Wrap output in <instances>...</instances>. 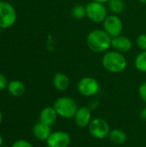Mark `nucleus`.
I'll return each mask as SVG.
<instances>
[{
  "mask_svg": "<svg viewBox=\"0 0 146 147\" xmlns=\"http://www.w3.org/2000/svg\"><path fill=\"white\" fill-rule=\"evenodd\" d=\"M71 15L75 20H82L86 17V9L85 6L82 4H76L72 7L71 10Z\"/></svg>",
  "mask_w": 146,
  "mask_h": 147,
  "instance_id": "obj_19",
  "label": "nucleus"
},
{
  "mask_svg": "<svg viewBox=\"0 0 146 147\" xmlns=\"http://www.w3.org/2000/svg\"><path fill=\"white\" fill-rule=\"evenodd\" d=\"M2 121H3V115H2V112H1V110H0V125H1V123H2Z\"/></svg>",
  "mask_w": 146,
  "mask_h": 147,
  "instance_id": "obj_27",
  "label": "nucleus"
},
{
  "mask_svg": "<svg viewBox=\"0 0 146 147\" xmlns=\"http://www.w3.org/2000/svg\"><path fill=\"white\" fill-rule=\"evenodd\" d=\"M0 29H1V28H0Z\"/></svg>",
  "mask_w": 146,
  "mask_h": 147,
  "instance_id": "obj_30",
  "label": "nucleus"
},
{
  "mask_svg": "<svg viewBox=\"0 0 146 147\" xmlns=\"http://www.w3.org/2000/svg\"><path fill=\"white\" fill-rule=\"evenodd\" d=\"M85 9L86 17L95 23H102L108 16V8L105 6V3L91 0L85 5Z\"/></svg>",
  "mask_w": 146,
  "mask_h": 147,
  "instance_id": "obj_4",
  "label": "nucleus"
},
{
  "mask_svg": "<svg viewBox=\"0 0 146 147\" xmlns=\"http://www.w3.org/2000/svg\"><path fill=\"white\" fill-rule=\"evenodd\" d=\"M77 91L80 95L89 97L96 96L100 90V84L97 79L93 77H83L77 83Z\"/></svg>",
  "mask_w": 146,
  "mask_h": 147,
  "instance_id": "obj_7",
  "label": "nucleus"
},
{
  "mask_svg": "<svg viewBox=\"0 0 146 147\" xmlns=\"http://www.w3.org/2000/svg\"><path fill=\"white\" fill-rule=\"evenodd\" d=\"M92 1H96L98 3H107L109 0H92Z\"/></svg>",
  "mask_w": 146,
  "mask_h": 147,
  "instance_id": "obj_25",
  "label": "nucleus"
},
{
  "mask_svg": "<svg viewBox=\"0 0 146 147\" xmlns=\"http://www.w3.org/2000/svg\"><path fill=\"white\" fill-rule=\"evenodd\" d=\"M11 147H34V146L25 140H18L13 143Z\"/></svg>",
  "mask_w": 146,
  "mask_h": 147,
  "instance_id": "obj_22",
  "label": "nucleus"
},
{
  "mask_svg": "<svg viewBox=\"0 0 146 147\" xmlns=\"http://www.w3.org/2000/svg\"><path fill=\"white\" fill-rule=\"evenodd\" d=\"M8 81L7 78H5V76L0 72V90H3L7 88L8 86Z\"/></svg>",
  "mask_w": 146,
  "mask_h": 147,
  "instance_id": "obj_23",
  "label": "nucleus"
},
{
  "mask_svg": "<svg viewBox=\"0 0 146 147\" xmlns=\"http://www.w3.org/2000/svg\"><path fill=\"white\" fill-rule=\"evenodd\" d=\"M32 131L34 138L39 141H46V140L52 134L51 127L40 121H38L34 125Z\"/></svg>",
  "mask_w": 146,
  "mask_h": 147,
  "instance_id": "obj_12",
  "label": "nucleus"
},
{
  "mask_svg": "<svg viewBox=\"0 0 146 147\" xmlns=\"http://www.w3.org/2000/svg\"><path fill=\"white\" fill-rule=\"evenodd\" d=\"M7 90L9 93L13 96H21L26 91L24 84L20 80H12L8 84Z\"/></svg>",
  "mask_w": 146,
  "mask_h": 147,
  "instance_id": "obj_15",
  "label": "nucleus"
},
{
  "mask_svg": "<svg viewBox=\"0 0 146 147\" xmlns=\"http://www.w3.org/2000/svg\"><path fill=\"white\" fill-rule=\"evenodd\" d=\"M52 84L59 91H65L70 87L71 79L65 73L58 72L52 78Z\"/></svg>",
  "mask_w": 146,
  "mask_h": 147,
  "instance_id": "obj_14",
  "label": "nucleus"
},
{
  "mask_svg": "<svg viewBox=\"0 0 146 147\" xmlns=\"http://www.w3.org/2000/svg\"><path fill=\"white\" fill-rule=\"evenodd\" d=\"M108 138L111 140V142L114 143V145H122L127 140L126 134L123 130L118 129V128L111 130L109 133Z\"/></svg>",
  "mask_w": 146,
  "mask_h": 147,
  "instance_id": "obj_16",
  "label": "nucleus"
},
{
  "mask_svg": "<svg viewBox=\"0 0 146 147\" xmlns=\"http://www.w3.org/2000/svg\"><path fill=\"white\" fill-rule=\"evenodd\" d=\"M88 130L92 137L97 140H103L108 137L111 131L108 122L101 117L92 119L88 126Z\"/></svg>",
  "mask_w": 146,
  "mask_h": 147,
  "instance_id": "obj_5",
  "label": "nucleus"
},
{
  "mask_svg": "<svg viewBox=\"0 0 146 147\" xmlns=\"http://www.w3.org/2000/svg\"><path fill=\"white\" fill-rule=\"evenodd\" d=\"M73 120L78 127H88L92 121V110L89 106L79 107Z\"/></svg>",
  "mask_w": 146,
  "mask_h": 147,
  "instance_id": "obj_10",
  "label": "nucleus"
},
{
  "mask_svg": "<svg viewBox=\"0 0 146 147\" xmlns=\"http://www.w3.org/2000/svg\"><path fill=\"white\" fill-rule=\"evenodd\" d=\"M139 96L140 99L146 103V82H143L139 86Z\"/></svg>",
  "mask_w": 146,
  "mask_h": 147,
  "instance_id": "obj_21",
  "label": "nucleus"
},
{
  "mask_svg": "<svg viewBox=\"0 0 146 147\" xmlns=\"http://www.w3.org/2000/svg\"><path fill=\"white\" fill-rule=\"evenodd\" d=\"M108 9L115 15H119L125 10L126 4L123 0H109L108 3Z\"/></svg>",
  "mask_w": 146,
  "mask_h": 147,
  "instance_id": "obj_17",
  "label": "nucleus"
},
{
  "mask_svg": "<svg viewBox=\"0 0 146 147\" xmlns=\"http://www.w3.org/2000/svg\"><path fill=\"white\" fill-rule=\"evenodd\" d=\"M102 65L111 73H121L127 67V59L123 53L113 49L103 53Z\"/></svg>",
  "mask_w": 146,
  "mask_h": 147,
  "instance_id": "obj_2",
  "label": "nucleus"
},
{
  "mask_svg": "<svg viewBox=\"0 0 146 147\" xmlns=\"http://www.w3.org/2000/svg\"><path fill=\"white\" fill-rule=\"evenodd\" d=\"M88 48L96 53H104L111 48L112 37L104 29H94L90 31L86 38Z\"/></svg>",
  "mask_w": 146,
  "mask_h": 147,
  "instance_id": "obj_1",
  "label": "nucleus"
},
{
  "mask_svg": "<svg viewBox=\"0 0 146 147\" xmlns=\"http://www.w3.org/2000/svg\"><path fill=\"white\" fill-rule=\"evenodd\" d=\"M136 44L141 51H146V34H140L137 37Z\"/></svg>",
  "mask_w": 146,
  "mask_h": 147,
  "instance_id": "obj_20",
  "label": "nucleus"
},
{
  "mask_svg": "<svg viewBox=\"0 0 146 147\" xmlns=\"http://www.w3.org/2000/svg\"><path fill=\"white\" fill-rule=\"evenodd\" d=\"M16 21V12L11 3L0 1V28H9Z\"/></svg>",
  "mask_w": 146,
  "mask_h": 147,
  "instance_id": "obj_6",
  "label": "nucleus"
},
{
  "mask_svg": "<svg viewBox=\"0 0 146 147\" xmlns=\"http://www.w3.org/2000/svg\"><path fill=\"white\" fill-rule=\"evenodd\" d=\"M140 3H144V4H146V0H139Z\"/></svg>",
  "mask_w": 146,
  "mask_h": 147,
  "instance_id": "obj_28",
  "label": "nucleus"
},
{
  "mask_svg": "<svg viewBox=\"0 0 146 147\" xmlns=\"http://www.w3.org/2000/svg\"><path fill=\"white\" fill-rule=\"evenodd\" d=\"M52 107L59 117L66 120L73 119L79 108L77 102L70 96L59 97L54 102Z\"/></svg>",
  "mask_w": 146,
  "mask_h": 147,
  "instance_id": "obj_3",
  "label": "nucleus"
},
{
  "mask_svg": "<svg viewBox=\"0 0 146 147\" xmlns=\"http://www.w3.org/2000/svg\"><path fill=\"white\" fill-rule=\"evenodd\" d=\"M71 142L70 134L65 131L52 132L46 144L47 147H69Z\"/></svg>",
  "mask_w": 146,
  "mask_h": 147,
  "instance_id": "obj_9",
  "label": "nucleus"
},
{
  "mask_svg": "<svg viewBox=\"0 0 146 147\" xmlns=\"http://www.w3.org/2000/svg\"><path fill=\"white\" fill-rule=\"evenodd\" d=\"M111 47L117 52H120L121 53H126L132 50L133 42L128 37L120 34L112 38Z\"/></svg>",
  "mask_w": 146,
  "mask_h": 147,
  "instance_id": "obj_11",
  "label": "nucleus"
},
{
  "mask_svg": "<svg viewBox=\"0 0 146 147\" xmlns=\"http://www.w3.org/2000/svg\"><path fill=\"white\" fill-rule=\"evenodd\" d=\"M139 115H140V118L142 119V121H146V107L142 109V110L140 111Z\"/></svg>",
  "mask_w": 146,
  "mask_h": 147,
  "instance_id": "obj_24",
  "label": "nucleus"
},
{
  "mask_svg": "<svg viewBox=\"0 0 146 147\" xmlns=\"http://www.w3.org/2000/svg\"><path fill=\"white\" fill-rule=\"evenodd\" d=\"M134 65L139 71L146 73V51H141L136 56Z\"/></svg>",
  "mask_w": 146,
  "mask_h": 147,
  "instance_id": "obj_18",
  "label": "nucleus"
},
{
  "mask_svg": "<svg viewBox=\"0 0 146 147\" xmlns=\"http://www.w3.org/2000/svg\"><path fill=\"white\" fill-rule=\"evenodd\" d=\"M0 147H8V146H0Z\"/></svg>",
  "mask_w": 146,
  "mask_h": 147,
  "instance_id": "obj_29",
  "label": "nucleus"
},
{
  "mask_svg": "<svg viewBox=\"0 0 146 147\" xmlns=\"http://www.w3.org/2000/svg\"><path fill=\"white\" fill-rule=\"evenodd\" d=\"M58 116L59 115L53 107H46L40 113L39 121L51 127L57 121Z\"/></svg>",
  "mask_w": 146,
  "mask_h": 147,
  "instance_id": "obj_13",
  "label": "nucleus"
},
{
  "mask_svg": "<svg viewBox=\"0 0 146 147\" xmlns=\"http://www.w3.org/2000/svg\"><path fill=\"white\" fill-rule=\"evenodd\" d=\"M3 137H2V135H1V134H0V146H3Z\"/></svg>",
  "mask_w": 146,
  "mask_h": 147,
  "instance_id": "obj_26",
  "label": "nucleus"
},
{
  "mask_svg": "<svg viewBox=\"0 0 146 147\" xmlns=\"http://www.w3.org/2000/svg\"><path fill=\"white\" fill-rule=\"evenodd\" d=\"M104 31L110 35L112 38L122 34L123 22L118 15L111 14L107 16L105 21L102 22Z\"/></svg>",
  "mask_w": 146,
  "mask_h": 147,
  "instance_id": "obj_8",
  "label": "nucleus"
}]
</instances>
